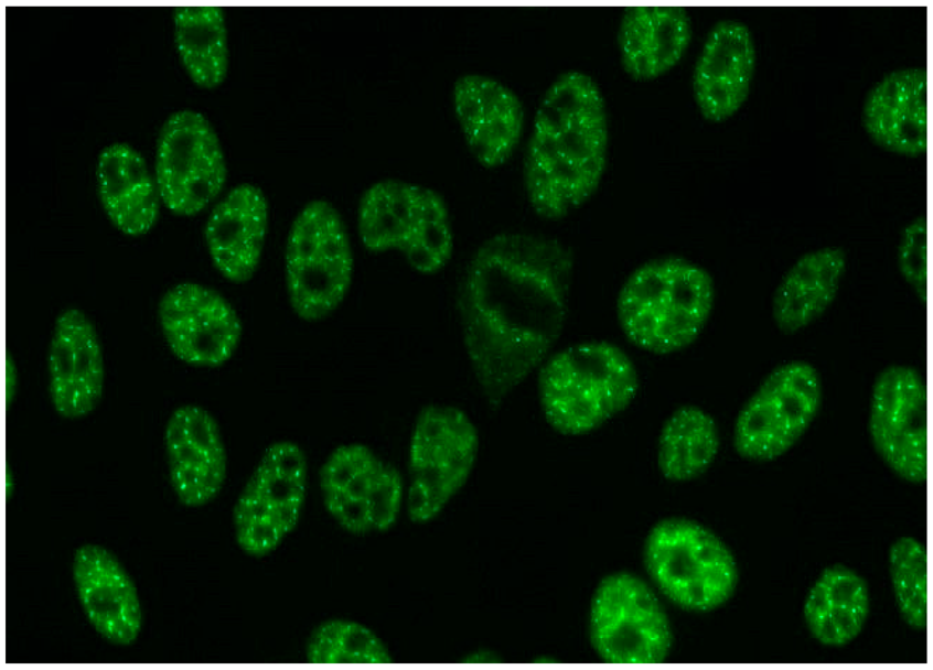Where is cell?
Wrapping results in <instances>:
<instances>
[{
	"mask_svg": "<svg viewBox=\"0 0 933 670\" xmlns=\"http://www.w3.org/2000/svg\"><path fill=\"white\" fill-rule=\"evenodd\" d=\"M573 256L541 235L504 233L472 256L460 293L465 348L482 393L498 406L558 341Z\"/></svg>",
	"mask_w": 933,
	"mask_h": 670,
	"instance_id": "cell-1",
	"label": "cell"
},
{
	"mask_svg": "<svg viewBox=\"0 0 933 670\" xmlns=\"http://www.w3.org/2000/svg\"><path fill=\"white\" fill-rule=\"evenodd\" d=\"M608 112L596 80L581 71L561 73L544 93L523 163L533 210L559 220L598 190L608 158Z\"/></svg>",
	"mask_w": 933,
	"mask_h": 670,
	"instance_id": "cell-2",
	"label": "cell"
},
{
	"mask_svg": "<svg viewBox=\"0 0 933 670\" xmlns=\"http://www.w3.org/2000/svg\"><path fill=\"white\" fill-rule=\"evenodd\" d=\"M715 301L709 272L680 257L651 259L622 284L616 315L625 337L656 355L683 350L704 329Z\"/></svg>",
	"mask_w": 933,
	"mask_h": 670,
	"instance_id": "cell-3",
	"label": "cell"
},
{
	"mask_svg": "<svg viewBox=\"0 0 933 670\" xmlns=\"http://www.w3.org/2000/svg\"><path fill=\"white\" fill-rule=\"evenodd\" d=\"M632 359L605 341L582 342L551 355L538 374V397L548 424L582 435L625 410L636 396Z\"/></svg>",
	"mask_w": 933,
	"mask_h": 670,
	"instance_id": "cell-4",
	"label": "cell"
},
{
	"mask_svg": "<svg viewBox=\"0 0 933 670\" xmlns=\"http://www.w3.org/2000/svg\"><path fill=\"white\" fill-rule=\"evenodd\" d=\"M357 231L372 252L399 251L421 274H435L450 261L453 231L448 206L436 191L399 180H384L362 195Z\"/></svg>",
	"mask_w": 933,
	"mask_h": 670,
	"instance_id": "cell-5",
	"label": "cell"
},
{
	"mask_svg": "<svg viewBox=\"0 0 933 670\" xmlns=\"http://www.w3.org/2000/svg\"><path fill=\"white\" fill-rule=\"evenodd\" d=\"M645 568L677 606L709 612L723 605L738 584L731 551L709 529L685 518L658 521L644 543Z\"/></svg>",
	"mask_w": 933,
	"mask_h": 670,
	"instance_id": "cell-6",
	"label": "cell"
},
{
	"mask_svg": "<svg viewBox=\"0 0 933 670\" xmlns=\"http://www.w3.org/2000/svg\"><path fill=\"white\" fill-rule=\"evenodd\" d=\"M353 251L346 226L329 202L308 203L296 216L285 249V280L290 306L307 322L332 314L353 278Z\"/></svg>",
	"mask_w": 933,
	"mask_h": 670,
	"instance_id": "cell-7",
	"label": "cell"
},
{
	"mask_svg": "<svg viewBox=\"0 0 933 670\" xmlns=\"http://www.w3.org/2000/svg\"><path fill=\"white\" fill-rule=\"evenodd\" d=\"M478 452V430L463 410L428 404L419 411L408 452L406 508L412 522L441 514L469 479Z\"/></svg>",
	"mask_w": 933,
	"mask_h": 670,
	"instance_id": "cell-8",
	"label": "cell"
},
{
	"mask_svg": "<svg viewBox=\"0 0 933 670\" xmlns=\"http://www.w3.org/2000/svg\"><path fill=\"white\" fill-rule=\"evenodd\" d=\"M307 485L308 460L303 450L288 440L269 444L233 509L235 540L246 554H269L296 528Z\"/></svg>",
	"mask_w": 933,
	"mask_h": 670,
	"instance_id": "cell-9",
	"label": "cell"
},
{
	"mask_svg": "<svg viewBox=\"0 0 933 670\" xmlns=\"http://www.w3.org/2000/svg\"><path fill=\"white\" fill-rule=\"evenodd\" d=\"M589 637L610 663L663 662L672 648L667 615L651 587L630 572L605 575L590 605Z\"/></svg>",
	"mask_w": 933,
	"mask_h": 670,
	"instance_id": "cell-10",
	"label": "cell"
},
{
	"mask_svg": "<svg viewBox=\"0 0 933 670\" xmlns=\"http://www.w3.org/2000/svg\"><path fill=\"white\" fill-rule=\"evenodd\" d=\"M822 401L817 370L803 360L774 368L740 409L733 446L743 458L765 462L789 451L816 417Z\"/></svg>",
	"mask_w": 933,
	"mask_h": 670,
	"instance_id": "cell-11",
	"label": "cell"
},
{
	"mask_svg": "<svg viewBox=\"0 0 933 670\" xmlns=\"http://www.w3.org/2000/svg\"><path fill=\"white\" fill-rule=\"evenodd\" d=\"M319 479L323 505L344 530L379 533L396 523L404 500L401 474L367 445L336 446L322 463Z\"/></svg>",
	"mask_w": 933,
	"mask_h": 670,
	"instance_id": "cell-12",
	"label": "cell"
},
{
	"mask_svg": "<svg viewBox=\"0 0 933 670\" xmlns=\"http://www.w3.org/2000/svg\"><path fill=\"white\" fill-rule=\"evenodd\" d=\"M227 170L218 137L194 110L164 121L156 151V181L164 205L175 215L202 212L222 192Z\"/></svg>",
	"mask_w": 933,
	"mask_h": 670,
	"instance_id": "cell-13",
	"label": "cell"
},
{
	"mask_svg": "<svg viewBox=\"0 0 933 670\" xmlns=\"http://www.w3.org/2000/svg\"><path fill=\"white\" fill-rule=\"evenodd\" d=\"M926 387L910 366L891 365L877 376L870 400L871 442L887 465L901 478L926 480Z\"/></svg>",
	"mask_w": 933,
	"mask_h": 670,
	"instance_id": "cell-14",
	"label": "cell"
},
{
	"mask_svg": "<svg viewBox=\"0 0 933 670\" xmlns=\"http://www.w3.org/2000/svg\"><path fill=\"white\" fill-rule=\"evenodd\" d=\"M158 320L172 354L201 368L227 363L238 348L240 318L219 292L196 282L168 289L158 305Z\"/></svg>",
	"mask_w": 933,
	"mask_h": 670,
	"instance_id": "cell-15",
	"label": "cell"
},
{
	"mask_svg": "<svg viewBox=\"0 0 933 670\" xmlns=\"http://www.w3.org/2000/svg\"><path fill=\"white\" fill-rule=\"evenodd\" d=\"M49 392L55 411L79 419L98 406L105 385V363L95 325L79 309L56 317L47 353Z\"/></svg>",
	"mask_w": 933,
	"mask_h": 670,
	"instance_id": "cell-16",
	"label": "cell"
},
{
	"mask_svg": "<svg viewBox=\"0 0 933 670\" xmlns=\"http://www.w3.org/2000/svg\"><path fill=\"white\" fill-rule=\"evenodd\" d=\"M164 449L172 489L181 504L200 507L221 491L227 454L215 418L196 404L178 407L164 430Z\"/></svg>",
	"mask_w": 933,
	"mask_h": 670,
	"instance_id": "cell-17",
	"label": "cell"
},
{
	"mask_svg": "<svg viewBox=\"0 0 933 670\" xmlns=\"http://www.w3.org/2000/svg\"><path fill=\"white\" fill-rule=\"evenodd\" d=\"M452 104L475 160L486 169L505 164L524 130L525 112L518 96L495 78L465 74L454 82Z\"/></svg>",
	"mask_w": 933,
	"mask_h": 670,
	"instance_id": "cell-18",
	"label": "cell"
},
{
	"mask_svg": "<svg viewBox=\"0 0 933 670\" xmlns=\"http://www.w3.org/2000/svg\"><path fill=\"white\" fill-rule=\"evenodd\" d=\"M755 68V45L741 21L723 19L708 32L693 72V94L711 122L732 117L746 101Z\"/></svg>",
	"mask_w": 933,
	"mask_h": 670,
	"instance_id": "cell-19",
	"label": "cell"
},
{
	"mask_svg": "<svg viewBox=\"0 0 933 670\" xmlns=\"http://www.w3.org/2000/svg\"><path fill=\"white\" fill-rule=\"evenodd\" d=\"M73 579L83 612L108 642L129 646L139 636L142 610L136 585L105 547L84 544L73 559Z\"/></svg>",
	"mask_w": 933,
	"mask_h": 670,
	"instance_id": "cell-20",
	"label": "cell"
},
{
	"mask_svg": "<svg viewBox=\"0 0 933 670\" xmlns=\"http://www.w3.org/2000/svg\"><path fill=\"white\" fill-rule=\"evenodd\" d=\"M927 74L923 67L896 69L875 84L865 97L862 127L880 148L919 156L927 145Z\"/></svg>",
	"mask_w": 933,
	"mask_h": 670,
	"instance_id": "cell-21",
	"label": "cell"
},
{
	"mask_svg": "<svg viewBox=\"0 0 933 670\" xmlns=\"http://www.w3.org/2000/svg\"><path fill=\"white\" fill-rule=\"evenodd\" d=\"M269 209L262 191L240 184L212 209L205 241L216 270L233 283H245L256 273L268 230Z\"/></svg>",
	"mask_w": 933,
	"mask_h": 670,
	"instance_id": "cell-22",
	"label": "cell"
},
{
	"mask_svg": "<svg viewBox=\"0 0 933 670\" xmlns=\"http://www.w3.org/2000/svg\"><path fill=\"white\" fill-rule=\"evenodd\" d=\"M691 34V21L683 7L625 8L616 35L624 72L641 82L662 76L682 60Z\"/></svg>",
	"mask_w": 933,
	"mask_h": 670,
	"instance_id": "cell-23",
	"label": "cell"
},
{
	"mask_svg": "<svg viewBox=\"0 0 933 670\" xmlns=\"http://www.w3.org/2000/svg\"><path fill=\"white\" fill-rule=\"evenodd\" d=\"M96 179L101 206L118 230L137 237L152 229L159 218L161 196L137 150L122 142L103 149Z\"/></svg>",
	"mask_w": 933,
	"mask_h": 670,
	"instance_id": "cell-24",
	"label": "cell"
},
{
	"mask_svg": "<svg viewBox=\"0 0 933 670\" xmlns=\"http://www.w3.org/2000/svg\"><path fill=\"white\" fill-rule=\"evenodd\" d=\"M846 268V253L824 247L800 257L783 274L772 298V317L786 334L819 317L834 301Z\"/></svg>",
	"mask_w": 933,
	"mask_h": 670,
	"instance_id": "cell-25",
	"label": "cell"
},
{
	"mask_svg": "<svg viewBox=\"0 0 933 670\" xmlns=\"http://www.w3.org/2000/svg\"><path fill=\"white\" fill-rule=\"evenodd\" d=\"M869 606L865 579L855 570L837 563L827 566L809 588L804 603V619L818 642L841 647L860 634Z\"/></svg>",
	"mask_w": 933,
	"mask_h": 670,
	"instance_id": "cell-26",
	"label": "cell"
},
{
	"mask_svg": "<svg viewBox=\"0 0 933 670\" xmlns=\"http://www.w3.org/2000/svg\"><path fill=\"white\" fill-rule=\"evenodd\" d=\"M719 444L715 419L697 406L683 404L672 412L661 429L658 468L669 480H690L708 469Z\"/></svg>",
	"mask_w": 933,
	"mask_h": 670,
	"instance_id": "cell-27",
	"label": "cell"
},
{
	"mask_svg": "<svg viewBox=\"0 0 933 670\" xmlns=\"http://www.w3.org/2000/svg\"><path fill=\"white\" fill-rule=\"evenodd\" d=\"M174 40L180 60L200 87L215 88L228 69L225 17L219 7H175Z\"/></svg>",
	"mask_w": 933,
	"mask_h": 670,
	"instance_id": "cell-28",
	"label": "cell"
},
{
	"mask_svg": "<svg viewBox=\"0 0 933 670\" xmlns=\"http://www.w3.org/2000/svg\"><path fill=\"white\" fill-rule=\"evenodd\" d=\"M311 663H389L388 648L368 627L348 619H329L317 626L305 645Z\"/></svg>",
	"mask_w": 933,
	"mask_h": 670,
	"instance_id": "cell-29",
	"label": "cell"
},
{
	"mask_svg": "<svg viewBox=\"0 0 933 670\" xmlns=\"http://www.w3.org/2000/svg\"><path fill=\"white\" fill-rule=\"evenodd\" d=\"M889 572L902 618L913 629L924 630L927 625L925 547L913 537L897 539L889 550Z\"/></svg>",
	"mask_w": 933,
	"mask_h": 670,
	"instance_id": "cell-30",
	"label": "cell"
},
{
	"mask_svg": "<svg viewBox=\"0 0 933 670\" xmlns=\"http://www.w3.org/2000/svg\"><path fill=\"white\" fill-rule=\"evenodd\" d=\"M926 241V217L922 215L904 227L898 246L900 272L923 304L927 294Z\"/></svg>",
	"mask_w": 933,
	"mask_h": 670,
	"instance_id": "cell-31",
	"label": "cell"
},
{
	"mask_svg": "<svg viewBox=\"0 0 933 670\" xmlns=\"http://www.w3.org/2000/svg\"><path fill=\"white\" fill-rule=\"evenodd\" d=\"M18 389V371L13 358L7 355V407L9 408Z\"/></svg>",
	"mask_w": 933,
	"mask_h": 670,
	"instance_id": "cell-32",
	"label": "cell"
},
{
	"mask_svg": "<svg viewBox=\"0 0 933 670\" xmlns=\"http://www.w3.org/2000/svg\"><path fill=\"white\" fill-rule=\"evenodd\" d=\"M464 662H498L500 658L491 652H475L464 659Z\"/></svg>",
	"mask_w": 933,
	"mask_h": 670,
	"instance_id": "cell-33",
	"label": "cell"
},
{
	"mask_svg": "<svg viewBox=\"0 0 933 670\" xmlns=\"http://www.w3.org/2000/svg\"><path fill=\"white\" fill-rule=\"evenodd\" d=\"M13 489H14L13 476H12V473H11L10 467H9V466H7V474H6V494H7V500H8V499H10V497H11V495H12V493H13Z\"/></svg>",
	"mask_w": 933,
	"mask_h": 670,
	"instance_id": "cell-34",
	"label": "cell"
}]
</instances>
